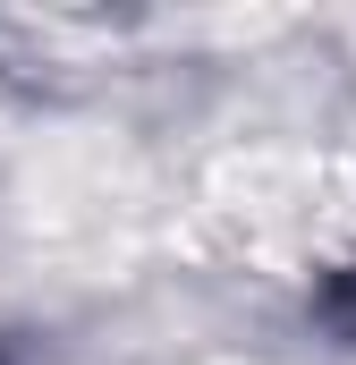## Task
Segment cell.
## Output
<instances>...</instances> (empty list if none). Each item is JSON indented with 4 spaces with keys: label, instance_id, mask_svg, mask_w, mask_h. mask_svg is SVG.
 I'll return each mask as SVG.
<instances>
[{
    "label": "cell",
    "instance_id": "obj_1",
    "mask_svg": "<svg viewBox=\"0 0 356 365\" xmlns=\"http://www.w3.org/2000/svg\"><path fill=\"white\" fill-rule=\"evenodd\" d=\"M323 323L356 340V264H348V272H331V289H323Z\"/></svg>",
    "mask_w": 356,
    "mask_h": 365
}]
</instances>
